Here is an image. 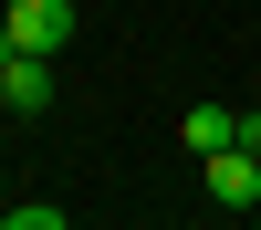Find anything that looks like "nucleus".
Instances as JSON below:
<instances>
[{
  "instance_id": "3",
  "label": "nucleus",
  "mask_w": 261,
  "mask_h": 230,
  "mask_svg": "<svg viewBox=\"0 0 261 230\" xmlns=\"http://www.w3.org/2000/svg\"><path fill=\"white\" fill-rule=\"evenodd\" d=\"M209 199H220V209H251V199H261V146L230 136L220 157H209Z\"/></svg>"
},
{
  "instance_id": "1",
  "label": "nucleus",
  "mask_w": 261,
  "mask_h": 230,
  "mask_svg": "<svg viewBox=\"0 0 261 230\" xmlns=\"http://www.w3.org/2000/svg\"><path fill=\"white\" fill-rule=\"evenodd\" d=\"M0 42H21V53H63V42H73V0H11V11H0Z\"/></svg>"
},
{
  "instance_id": "4",
  "label": "nucleus",
  "mask_w": 261,
  "mask_h": 230,
  "mask_svg": "<svg viewBox=\"0 0 261 230\" xmlns=\"http://www.w3.org/2000/svg\"><path fill=\"white\" fill-rule=\"evenodd\" d=\"M178 136H188V157H220V146L241 136V105H188V115H178Z\"/></svg>"
},
{
  "instance_id": "2",
  "label": "nucleus",
  "mask_w": 261,
  "mask_h": 230,
  "mask_svg": "<svg viewBox=\"0 0 261 230\" xmlns=\"http://www.w3.org/2000/svg\"><path fill=\"white\" fill-rule=\"evenodd\" d=\"M0 105H11V115H42V105H53V53L0 42Z\"/></svg>"
}]
</instances>
